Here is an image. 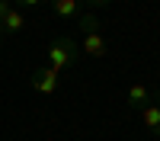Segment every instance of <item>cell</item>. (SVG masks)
Listing matches in <instances>:
<instances>
[{"label": "cell", "instance_id": "6da1fadb", "mask_svg": "<svg viewBox=\"0 0 160 141\" xmlns=\"http://www.w3.org/2000/svg\"><path fill=\"white\" fill-rule=\"evenodd\" d=\"M77 55H80V45L74 38L71 35H58V38H51V45H48V68L64 71V68H71V64H77Z\"/></svg>", "mask_w": 160, "mask_h": 141}, {"label": "cell", "instance_id": "7a4b0ae2", "mask_svg": "<svg viewBox=\"0 0 160 141\" xmlns=\"http://www.w3.org/2000/svg\"><path fill=\"white\" fill-rule=\"evenodd\" d=\"M29 87L35 90V93H45V96H51V93H58L61 77H58V71H55V68L42 64V68H35V71H32V77H29Z\"/></svg>", "mask_w": 160, "mask_h": 141}, {"label": "cell", "instance_id": "3957f363", "mask_svg": "<svg viewBox=\"0 0 160 141\" xmlns=\"http://www.w3.org/2000/svg\"><path fill=\"white\" fill-rule=\"evenodd\" d=\"M80 51L90 55V58H96V61H102L106 55H109V45H106V38H102L99 32H90V35L80 38Z\"/></svg>", "mask_w": 160, "mask_h": 141}, {"label": "cell", "instance_id": "277c9868", "mask_svg": "<svg viewBox=\"0 0 160 141\" xmlns=\"http://www.w3.org/2000/svg\"><path fill=\"white\" fill-rule=\"evenodd\" d=\"M51 10H55L58 19H77L83 13V0H51Z\"/></svg>", "mask_w": 160, "mask_h": 141}, {"label": "cell", "instance_id": "5b68a950", "mask_svg": "<svg viewBox=\"0 0 160 141\" xmlns=\"http://www.w3.org/2000/svg\"><path fill=\"white\" fill-rule=\"evenodd\" d=\"M148 103H151V87H144V83H131V87H128V106H131V109L141 112Z\"/></svg>", "mask_w": 160, "mask_h": 141}, {"label": "cell", "instance_id": "8992f818", "mask_svg": "<svg viewBox=\"0 0 160 141\" xmlns=\"http://www.w3.org/2000/svg\"><path fill=\"white\" fill-rule=\"evenodd\" d=\"M22 26H26V16H22V10H16V7H13L10 13H7V16L3 19H0V32H19L22 29Z\"/></svg>", "mask_w": 160, "mask_h": 141}, {"label": "cell", "instance_id": "52a82bcc", "mask_svg": "<svg viewBox=\"0 0 160 141\" xmlns=\"http://www.w3.org/2000/svg\"><path fill=\"white\" fill-rule=\"evenodd\" d=\"M141 122L148 125V132H154L160 138V106H154V103H148V106L141 109Z\"/></svg>", "mask_w": 160, "mask_h": 141}, {"label": "cell", "instance_id": "ba28073f", "mask_svg": "<svg viewBox=\"0 0 160 141\" xmlns=\"http://www.w3.org/2000/svg\"><path fill=\"white\" fill-rule=\"evenodd\" d=\"M77 26H80V32H83V35H90V32H99V29H102L99 16H96V13H90V10H83V13L77 16Z\"/></svg>", "mask_w": 160, "mask_h": 141}, {"label": "cell", "instance_id": "9c48e42d", "mask_svg": "<svg viewBox=\"0 0 160 141\" xmlns=\"http://www.w3.org/2000/svg\"><path fill=\"white\" fill-rule=\"evenodd\" d=\"M112 0H83V7L90 10V13H96V10H102V7H109Z\"/></svg>", "mask_w": 160, "mask_h": 141}, {"label": "cell", "instance_id": "30bf717a", "mask_svg": "<svg viewBox=\"0 0 160 141\" xmlns=\"http://www.w3.org/2000/svg\"><path fill=\"white\" fill-rule=\"evenodd\" d=\"M10 10H13V3H10V0H0V19H3Z\"/></svg>", "mask_w": 160, "mask_h": 141}, {"label": "cell", "instance_id": "8fae6325", "mask_svg": "<svg viewBox=\"0 0 160 141\" xmlns=\"http://www.w3.org/2000/svg\"><path fill=\"white\" fill-rule=\"evenodd\" d=\"M38 3H42V0H16V10L19 7H38Z\"/></svg>", "mask_w": 160, "mask_h": 141}]
</instances>
